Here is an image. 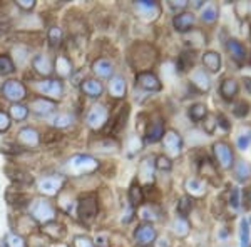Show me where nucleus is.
I'll return each mask as SVG.
<instances>
[{
  "label": "nucleus",
  "instance_id": "obj_1",
  "mask_svg": "<svg viewBox=\"0 0 251 247\" xmlns=\"http://www.w3.org/2000/svg\"><path fill=\"white\" fill-rule=\"evenodd\" d=\"M64 169L71 177L89 176V174L96 172L99 169V160L89 156V154H75V156L69 157Z\"/></svg>",
  "mask_w": 251,
  "mask_h": 247
},
{
  "label": "nucleus",
  "instance_id": "obj_2",
  "mask_svg": "<svg viewBox=\"0 0 251 247\" xmlns=\"http://www.w3.org/2000/svg\"><path fill=\"white\" fill-rule=\"evenodd\" d=\"M29 212L30 217L42 225L47 224V222H52L55 219V207L47 199H44V197H39V199H34L30 202Z\"/></svg>",
  "mask_w": 251,
  "mask_h": 247
},
{
  "label": "nucleus",
  "instance_id": "obj_3",
  "mask_svg": "<svg viewBox=\"0 0 251 247\" xmlns=\"http://www.w3.org/2000/svg\"><path fill=\"white\" fill-rule=\"evenodd\" d=\"M213 156L216 165L223 171H228L234 165V152L231 149V145L225 140H218L213 144Z\"/></svg>",
  "mask_w": 251,
  "mask_h": 247
},
{
  "label": "nucleus",
  "instance_id": "obj_4",
  "mask_svg": "<svg viewBox=\"0 0 251 247\" xmlns=\"http://www.w3.org/2000/svg\"><path fill=\"white\" fill-rule=\"evenodd\" d=\"M2 95L5 97L7 100H10L12 104H20V100H24L27 97V89L20 80L10 79L7 82H3L2 89H0Z\"/></svg>",
  "mask_w": 251,
  "mask_h": 247
},
{
  "label": "nucleus",
  "instance_id": "obj_5",
  "mask_svg": "<svg viewBox=\"0 0 251 247\" xmlns=\"http://www.w3.org/2000/svg\"><path fill=\"white\" fill-rule=\"evenodd\" d=\"M136 14L146 22H154L161 15V5L154 0H137L134 2Z\"/></svg>",
  "mask_w": 251,
  "mask_h": 247
},
{
  "label": "nucleus",
  "instance_id": "obj_6",
  "mask_svg": "<svg viewBox=\"0 0 251 247\" xmlns=\"http://www.w3.org/2000/svg\"><path fill=\"white\" fill-rule=\"evenodd\" d=\"M64 184H66V177L62 176H47V177H42L39 180L37 187H39V192L46 197H54L62 190Z\"/></svg>",
  "mask_w": 251,
  "mask_h": 247
},
{
  "label": "nucleus",
  "instance_id": "obj_7",
  "mask_svg": "<svg viewBox=\"0 0 251 247\" xmlns=\"http://www.w3.org/2000/svg\"><path fill=\"white\" fill-rule=\"evenodd\" d=\"M109 119V112L102 104H96L89 109L87 115H86V124L92 131H100V129L106 125Z\"/></svg>",
  "mask_w": 251,
  "mask_h": 247
},
{
  "label": "nucleus",
  "instance_id": "obj_8",
  "mask_svg": "<svg viewBox=\"0 0 251 247\" xmlns=\"http://www.w3.org/2000/svg\"><path fill=\"white\" fill-rule=\"evenodd\" d=\"M34 87H35V90H37L39 94H42L46 99L47 97H50V99H60V97L64 95V86L57 79L40 80Z\"/></svg>",
  "mask_w": 251,
  "mask_h": 247
},
{
  "label": "nucleus",
  "instance_id": "obj_9",
  "mask_svg": "<svg viewBox=\"0 0 251 247\" xmlns=\"http://www.w3.org/2000/svg\"><path fill=\"white\" fill-rule=\"evenodd\" d=\"M163 145L168 157H179L183 152V139L176 131H166L163 135Z\"/></svg>",
  "mask_w": 251,
  "mask_h": 247
},
{
  "label": "nucleus",
  "instance_id": "obj_10",
  "mask_svg": "<svg viewBox=\"0 0 251 247\" xmlns=\"http://www.w3.org/2000/svg\"><path fill=\"white\" fill-rule=\"evenodd\" d=\"M136 86L141 87L143 90H148V92H159L163 89V84L161 80L157 79L156 74L149 70H141L136 74Z\"/></svg>",
  "mask_w": 251,
  "mask_h": 247
},
{
  "label": "nucleus",
  "instance_id": "obj_11",
  "mask_svg": "<svg viewBox=\"0 0 251 247\" xmlns=\"http://www.w3.org/2000/svg\"><path fill=\"white\" fill-rule=\"evenodd\" d=\"M154 172H156V164L154 157H146L141 160L139 169H137V179H139V185H151L154 182Z\"/></svg>",
  "mask_w": 251,
  "mask_h": 247
},
{
  "label": "nucleus",
  "instance_id": "obj_12",
  "mask_svg": "<svg viewBox=\"0 0 251 247\" xmlns=\"http://www.w3.org/2000/svg\"><path fill=\"white\" fill-rule=\"evenodd\" d=\"M134 239H136V242L139 246L154 244L156 239H157V232H156L154 225H152V224H144V222L141 225H137V229L134 230Z\"/></svg>",
  "mask_w": 251,
  "mask_h": 247
},
{
  "label": "nucleus",
  "instance_id": "obj_13",
  "mask_svg": "<svg viewBox=\"0 0 251 247\" xmlns=\"http://www.w3.org/2000/svg\"><path fill=\"white\" fill-rule=\"evenodd\" d=\"M189 82L198 92H208L211 89V79L204 68H193L189 74Z\"/></svg>",
  "mask_w": 251,
  "mask_h": 247
},
{
  "label": "nucleus",
  "instance_id": "obj_14",
  "mask_svg": "<svg viewBox=\"0 0 251 247\" xmlns=\"http://www.w3.org/2000/svg\"><path fill=\"white\" fill-rule=\"evenodd\" d=\"M97 214V199L96 196H87L79 201V217L82 221H92Z\"/></svg>",
  "mask_w": 251,
  "mask_h": 247
},
{
  "label": "nucleus",
  "instance_id": "obj_15",
  "mask_svg": "<svg viewBox=\"0 0 251 247\" xmlns=\"http://www.w3.org/2000/svg\"><path fill=\"white\" fill-rule=\"evenodd\" d=\"M226 52L229 54L233 62H236L238 66H243L246 60V48L245 45L236 39H228L226 40Z\"/></svg>",
  "mask_w": 251,
  "mask_h": 247
},
{
  "label": "nucleus",
  "instance_id": "obj_16",
  "mask_svg": "<svg viewBox=\"0 0 251 247\" xmlns=\"http://www.w3.org/2000/svg\"><path fill=\"white\" fill-rule=\"evenodd\" d=\"M238 92H240V84H238L236 79H233V77H226V79L221 80L220 95H221L223 100H226V102H231V100L236 99Z\"/></svg>",
  "mask_w": 251,
  "mask_h": 247
},
{
  "label": "nucleus",
  "instance_id": "obj_17",
  "mask_svg": "<svg viewBox=\"0 0 251 247\" xmlns=\"http://www.w3.org/2000/svg\"><path fill=\"white\" fill-rule=\"evenodd\" d=\"M196 23V15L193 12H181V14H176L173 19V27L181 34H186V32L191 30V27Z\"/></svg>",
  "mask_w": 251,
  "mask_h": 247
},
{
  "label": "nucleus",
  "instance_id": "obj_18",
  "mask_svg": "<svg viewBox=\"0 0 251 247\" xmlns=\"http://www.w3.org/2000/svg\"><path fill=\"white\" fill-rule=\"evenodd\" d=\"M184 190L188 192V196L194 199V197H204L208 189H206V182L200 177H188L184 180Z\"/></svg>",
  "mask_w": 251,
  "mask_h": 247
},
{
  "label": "nucleus",
  "instance_id": "obj_19",
  "mask_svg": "<svg viewBox=\"0 0 251 247\" xmlns=\"http://www.w3.org/2000/svg\"><path fill=\"white\" fill-rule=\"evenodd\" d=\"M55 102L50 99H46V97H37V99H34L29 105V109L34 114H37L40 117H46L49 114H52V112L55 111Z\"/></svg>",
  "mask_w": 251,
  "mask_h": 247
},
{
  "label": "nucleus",
  "instance_id": "obj_20",
  "mask_svg": "<svg viewBox=\"0 0 251 247\" xmlns=\"http://www.w3.org/2000/svg\"><path fill=\"white\" fill-rule=\"evenodd\" d=\"M17 140H19L20 145H24V147L34 149V147H37V145L40 144V135H39V132L35 131V129L24 127V129H20V131H19Z\"/></svg>",
  "mask_w": 251,
  "mask_h": 247
},
{
  "label": "nucleus",
  "instance_id": "obj_21",
  "mask_svg": "<svg viewBox=\"0 0 251 247\" xmlns=\"http://www.w3.org/2000/svg\"><path fill=\"white\" fill-rule=\"evenodd\" d=\"M164 122L161 119H156L154 122L148 125V131H146V142L148 144H156L163 139L164 135Z\"/></svg>",
  "mask_w": 251,
  "mask_h": 247
},
{
  "label": "nucleus",
  "instance_id": "obj_22",
  "mask_svg": "<svg viewBox=\"0 0 251 247\" xmlns=\"http://www.w3.org/2000/svg\"><path fill=\"white\" fill-rule=\"evenodd\" d=\"M203 66L204 70L209 74H218L221 70V55L214 50H208L203 54Z\"/></svg>",
  "mask_w": 251,
  "mask_h": 247
},
{
  "label": "nucleus",
  "instance_id": "obj_23",
  "mask_svg": "<svg viewBox=\"0 0 251 247\" xmlns=\"http://www.w3.org/2000/svg\"><path fill=\"white\" fill-rule=\"evenodd\" d=\"M32 67L37 72L39 75L42 77H49L54 72V66H52V60L47 57V55H35L34 60H32Z\"/></svg>",
  "mask_w": 251,
  "mask_h": 247
},
{
  "label": "nucleus",
  "instance_id": "obj_24",
  "mask_svg": "<svg viewBox=\"0 0 251 247\" xmlns=\"http://www.w3.org/2000/svg\"><path fill=\"white\" fill-rule=\"evenodd\" d=\"M111 82H109V94L114 99H124L126 90H127V84H126V79L123 75H112Z\"/></svg>",
  "mask_w": 251,
  "mask_h": 247
},
{
  "label": "nucleus",
  "instance_id": "obj_25",
  "mask_svg": "<svg viewBox=\"0 0 251 247\" xmlns=\"http://www.w3.org/2000/svg\"><path fill=\"white\" fill-rule=\"evenodd\" d=\"M92 72L100 79H111L112 74H114V66L107 59H97L92 64Z\"/></svg>",
  "mask_w": 251,
  "mask_h": 247
},
{
  "label": "nucleus",
  "instance_id": "obj_26",
  "mask_svg": "<svg viewBox=\"0 0 251 247\" xmlns=\"http://www.w3.org/2000/svg\"><path fill=\"white\" fill-rule=\"evenodd\" d=\"M80 89H82L84 94H86L87 97H92V99H96V97L102 95V92H104L102 84H100L97 79H87V80H84L82 86H80Z\"/></svg>",
  "mask_w": 251,
  "mask_h": 247
},
{
  "label": "nucleus",
  "instance_id": "obj_27",
  "mask_svg": "<svg viewBox=\"0 0 251 247\" xmlns=\"http://www.w3.org/2000/svg\"><path fill=\"white\" fill-rule=\"evenodd\" d=\"M137 214H139V219L144 222V224H152L159 219V212L154 205H149V204H143L139 209H137Z\"/></svg>",
  "mask_w": 251,
  "mask_h": 247
},
{
  "label": "nucleus",
  "instance_id": "obj_28",
  "mask_svg": "<svg viewBox=\"0 0 251 247\" xmlns=\"http://www.w3.org/2000/svg\"><path fill=\"white\" fill-rule=\"evenodd\" d=\"M173 230H174V236L176 237L184 239L189 236V232H191V224H189L188 219L177 216L173 222Z\"/></svg>",
  "mask_w": 251,
  "mask_h": 247
},
{
  "label": "nucleus",
  "instance_id": "obj_29",
  "mask_svg": "<svg viewBox=\"0 0 251 247\" xmlns=\"http://www.w3.org/2000/svg\"><path fill=\"white\" fill-rule=\"evenodd\" d=\"M54 70L57 72V75L60 79H67V77L72 75V64L71 60L67 57H64V55H60V57L55 59V64H54Z\"/></svg>",
  "mask_w": 251,
  "mask_h": 247
},
{
  "label": "nucleus",
  "instance_id": "obj_30",
  "mask_svg": "<svg viewBox=\"0 0 251 247\" xmlns=\"http://www.w3.org/2000/svg\"><path fill=\"white\" fill-rule=\"evenodd\" d=\"M144 202V196H143V189H141V185L134 182V184L131 185V189H129V204H131L132 209L136 207H141Z\"/></svg>",
  "mask_w": 251,
  "mask_h": 247
},
{
  "label": "nucleus",
  "instance_id": "obj_31",
  "mask_svg": "<svg viewBox=\"0 0 251 247\" xmlns=\"http://www.w3.org/2000/svg\"><path fill=\"white\" fill-rule=\"evenodd\" d=\"M231 169H233L234 177L241 182H245L251 176V167H250L248 162H245V160H236Z\"/></svg>",
  "mask_w": 251,
  "mask_h": 247
},
{
  "label": "nucleus",
  "instance_id": "obj_32",
  "mask_svg": "<svg viewBox=\"0 0 251 247\" xmlns=\"http://www.w3.org/2000/svg\"><path fill=\"white\" fill-rule=\"evenodd\" d=\"M188 115L194 124L203 122V119L208 115V109H206L204 104H194L188 109Z\"/></svg>",
  "mask_w": 251,
  "mask_h": 247
},
{
  "label": "nucleus",
  "instance_id": "obj_33",
  "mask_svg": "<svg viewBox=\"0 0 251 247\" xmlns=\"http://www.w3.org/2000/svg\"><path fill=\"white\" fill-rule=\"evenodd\" d=\"M240 246L241 247L251 246V225L246 217H243L240 222Z\"/></svg>",
  "mask_w": 251,
  "mask_h": 247
},
{
  "label": "nucleus",
  "instance_id": "obj_34",
  "mask_svg": "<svg viewBox=\"0 0 251 247\" xmlns=\"http://www.w3.org/2000/svg\"><path fill=\"white\" fill-rule=\"evenodd\" d=\"M251 145V125H246V127L241 129L240 135L236 137V147L240 149V151H248Z\"/></svg>",
  "mask_w": 251,
  "mask_h": 247
},
{
  "label": "nucleus",
  "instance_id": "obj_35",
  "mask_svg": "<svg viewBox=\"0 0 251 247\" xmlns=\"http://www.w3.org/2000/svg\"><path fill=\"white\" fill-rule=\"evenodd\" d=\"M42 232L47 234L49 237L52 239H60L64 236V227L60 224H57V222H47V224L42 225Z\"/></svg>",
  "mask_w": 251,
  "mask_h": 247
},
{
  "label": "nucleus",
  "instance_id": "obj_36",
  "mask_svg": "<svg viewBox=\"0 0 251 247\" xmlns=\"http://www.w3.org/2000/svg\"><path fill=\"white\" fill-rule=\"evenodd\" d=\"M50 124L57 129H66V127H69V125L74 124V115L67 114V112H60V114H57L54 119L50 120Z\"/></svg>",
  "mask_w": 251,
  "mask_h": 247
},
{
  "label": "nucleus",
  "instance_id": "obj_37",
  "mask_svg": "<svg viewBox=\"0 0 251 247\" xmlns=\"http://www.w3.org/2000/svg\"><path fill=\"white\" fill-rule=\"evenodd\" d=\"M193 199L189 196H183L179 199V202H177V216L179 217H184V219H188L189 216V212L193 210Z\"/></svg>",
  "mask_w": 251,
  "mask_h": 247
},
{
  "label": "nucleus",
  "instance_id": "obj_38",
  "mask_svg": "<svg viewBox=\"0 0 251 247\" xmlns=\"http://www.w3.org/2000/svg\"><path fill=\"white\" fill-rule=\"evenodd\" d=\"M29 115V107L24 104H12L10 105V119L14 120H25Z\"/></svg>",
  "mask_w": 251,
  "mask_h": 247
},
{
  "label": "nucleus",
  "instance_id": "obj_39",
  "mask_svg": "<svg viewBox=\"0 0 251 247\" xmlns=\"http://www.w3.org/2000/svg\"><path fill=\"white\" fill-rule=\"evenodd\" d=\"M201 19H203V22L206 23H213L218 20V9L214 3H206L203 7V10H201Z\"/></svg>",
  "mask_w": 251,
  "mask_h": 247
},
{
  "label": "nucleus",
  "instance_id": "obj_40",
  "mask_svg": "<svg viewBox=\"0 0 251 247\" xmlns=\"http://www.w3.org/2000/svg\"><path fill=\"white\" fill-rule=\"evenodd\" d=\"M229 207H231L233 210H238L241 207V189L240 187H231V190H229Z\"/></svg>",
  "mask_w": 251,
  "mask_h": 247
},
{
  "label": "nucleus",
  "instance_id": "obj_41",
  "mask_svg": "<svg viewBox=\"0 0 251 247\" xmlns=\"http://www.w3.org/2000/svg\"><path fill=\"white\" fill-rule=\"evenodd\" d=\"M194 64V52H184L183 55L179 57V62H177V68H179V72H186L191 68V66Z\"/></svg>",
  "mask_w": 251,
  "mask_h": 247
},
{
  "label": "nucleus",
  "instance_id": "obj_42",
  "mask_svg": "<svg viewBox=\"0 0 251 247\" xmlns=\"http://www.w3.org/2000/svg\"><path fill=\"white\" fill-rule=\"evenodd\" d=\"M15 70V66L9 55H0V75H9Z\"/></svg>",
  "mask_w": 251,
  "mask_h": 247
},
{
  "label": "nucleus",
  "instance_id": "obj_43",
  "mask_svg": "<svg viewBox=\"0 0 251 247\" xmlns=\"http://www.w3.org/2000/svg\"><path fill=\"white\" fill-rule=\"evenodd\" d=\"M203 120H204V122H203L204 132L208 134V135H213L214 131H216V127H218V119H216V115H214V114H209V112H208V115H206Z\"/></svg>",
  "mask_w": 251,
  "mask_h": 247
},
{
  "label": "nucleus",
  "instance_id": "obj_44",
  "mask_svg": "<svg viewBox=\"0 0 251 247\" xmlns=\"http://www.w3.org/2000/svg\"><path fill=\"white\" fill-rule=\"evenodd\" d=\"M250 104L246 102V100H238L236 104H234V109H233V114L236 117H240V119H245L246 115L250 114Z\"/></svg>",
  "mask_w": 251,
  "mask_h": 247
},
{
  "label": "nucleus",
  "instance_id": "obj_45",
  "mask_svg": "<svg viewBox=\"0 0 251 247\" xmlns=\"http://www.w3.org/2000/svg\"><path fill=\"white\" fill-rule=\"evenodd\" d=\"M5 246L7 247H27L25 241H24V237L19 236V234H15V232H9V234H7Z\"/></svg>",
  "mask_w": 251,
  "mask_h": 247
},
{
  "label": "nucleus",
  "instance_id": "obj_46",
  "mask_svg": "<svg viewBox=\"0 0 251 247\" xmlns=\"http://www.w3.org/2000/svg\"><path fill=\"white\" fill-rule=\"evenodd\" d=\"M154 164H156V169H159V171H171L173 169V160L169 159L168 156H157L154 157Z\"/></svg>",
  "mask_w": 251,
  "mask_h": 247
},
{
  "label": "nucleus",
  "instance_id": "obj_47",
  "mask_svg": "<svg viewBox=\"0 0 251 247\" xmlns=\"http://www.w3.org/2000/svg\"><path fill=\"white\" fill-rule=\"evenodd\" d=\"M62 40V30L59 27H50L49 29V42H50L52 47H57Z\"/></svg>",
  "mask_w": 251,
  "mask_h": 247
},
{
  "label": "nucleus",
  "instance_id": "obj_48",
  "mask_svg": "<svg viewBox=\"0 0 251 247\" xmlns=\"http://www.w3.org/2000/svg\"><path fill=\"white\" fill-rule=\"evenodd\" d=\"M10 117L7 112H3V111H0V134H3V132H7L10 129Z\"/></svg>",
  "mask_w": 251,
  "mask_h": 247
},
{
  "label": "nucleus",
  "instance_id": "obj_49",
  "mask_svg": "<svg viewBox=\"0 0 251 247\" xmlns=\"http://www.w3.org/2000/svg\"><path fill=\"white\" fill-rule=\"evenodd\" d=\"M74 247H96V246L87 236H75L74 237Z\"/></svg>",
  "mask_w": 251,
  "mask_h": 247
},
{
  "label": "nucleus",
  "instance_id": "obj_50",
  "mask_svg": "<svg viewBox=\"0 0 251 247\" xmlns=\"http://www.w3.org/2000/svg\"><path fill=\"white\" fill-rule=\"evenodd\" d=\"M169 7L173 10H183L188 7V0H169Z\"/></svg>",
  "mask_w": 251,
  "mask_h": 247
},
{
  "label": "nucleus",
  "instance_id": "obj_51",
  "mask_svg": "<svg viewBox=\"0 0 251 247\" xmlns=\"http://www.w3.org/2000/svg\"><path fill=\"white\" fill-rule=\"evenodd\" d=\"M17 5L24 10H32L35 7V0H17Z\"/></svg>",
  "mask_w": 251,
  "mask_h": 247
},
{
  "label": "nucleus",
  "instance_id": "obj_52",
  "mask_svg": "<svg viewBox=\"0 0 251 247\" xmlns=\"http://www.w3.org/2000/svg\"><path fill=\"white\" fill-rule=\"evenodd\" d=\"M251 192L250 190H245V194H243V205H245V210H248L251 207Z\"/></svg>",
  "mask_w": 251,
  "mask_h": 247
},
{
  "label": "nucleus",
  "instance_id": "obj_53",
  "mask_svg": "<svg viewBox=\"0 0 251 247\" xmlns=\"http://www.w3.org/2000/svg\"><path fill=\"white\" fill-rule=\"evenodd\" d=\"M216 119H218V125H221L225 131H229V124H228V120H226V117L220 114V115H216Z\"/></svg>",
  "mask_w": 251,
  "mask_h": 247
},
{
  "label": "nucleus",
  "instance_id": "obj_54",
  "mask_svg": "<svg viewBox=\"0 0 251 247\" xmlns=\"http://www.w3.org/2000/svg\"><path fill=\"white\" fill-rule=\"evenodd\" d=\"M132 217H134V209L129 207L127 210H126V217H123V222L124 224H129V222L132 221Z\"/></svg>",
  "mask_w": 251,
  "mask_h": 247
},
{
  "label": "nucleus",
  "instance_id": "obj_55",
  "mask_svg": "<svg viewBox=\"0 0 251 247\" xmlns=\"http://www.w3.org/2000/svg\"><path fill=\"white\" fill-rule=\"evenodd\" d=\"M107 237L106 236H97V239H96V242H97V246L99 247H107L106 244H107Z\"/></svg>",
  "mask_w": 251,
  "mask_h": 247
},
{
  "label": "nucleus",
  "instance_id": "obj_56",
  "mask_svg": "<svg viewBox=\"0 0 251 247\" xmlns=\"http://www.w3.org/2000/svg\"><path fill=\"white\" fill-rule=\"evenodd\" d=\"M154 244L157 247H169V241H168V239H159V241L154 242Z\"/></svg>",
  "mask_w": 251,
  "mask_h": 247
},
{
  "label": "nucleus",
  "instance_id": "obj_57",
  "mask_svg": "<svg viewBox=\"0 0 251 247\" xmlns=\"http://www.w3.org/2000/svg\"><path fill=\"white\" fill-rule=\"evenodd\" d=\"M243 82H245L246 90H248L250 94H251V77H245V79H243Z\"/></svg>",
  "mask_w": 251,
  "mask_h": 247
},
{
  "label": "nucleus",
  "instance_id": "obj_58",
  "mask_svg": "<svg viewBox=\"0 0 251 247\" xmlns=\"http://www.w3.org/2000/svg\"><path fill=\"white\" fill-rule=\"evenodd\" d=\"M203 5V2H201V0H196V2H194V7H201Z\"/></svg>",
  "mask_w": 251,
  "mask_h": 247
},
{
  "label": "nucleus",
  "instance_id": "obj_59",
  "mask_svg": "<svg viewBox=\"0 0 251 247\" xmlns=\"http://www.w3.org/2000/svg\"><path fill=\"white\" fill-rule=\"evenodd\" d=\"M0 247H7V246H2V244H0Z\"/></svg>",
  "mask_w": 251,
  "mask_h": 247
}]
</instances>
